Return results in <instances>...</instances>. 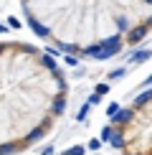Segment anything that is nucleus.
<instances>
[{
	"label": "nucleus",
	"mask_w": 152,
	"mask_h": 155,
	"mask_svg": "<svg viewBox=\"0 0 152 155\" xmlns=\"http://www.w3.org/2000/svg\"><path fill=\"white\" fill-rule=\"evenodd\" d=\"M63 155H84V147H71V150H66Z\"/></svg>",
	"instance_id": "20e7f679"
},
{
	"label": "nucleus",
	"mask_w": 152,
	"mask_h": 155,
	"mask_svg": "<svg viewBox=\"0 0 152 155\" xmlns=\"http://www.w3.org/2000/svg\"><path fill=\"white\" fill-rule=\"evenodd\" d=\"M101 140L124 155H152V89L119 109L101 130Z\"/></svg>",
	"instance_id": "7ed1b4c3"
},
{
	"label": "nucleus",
	"mask_w": 152,
	"mask_h": 155,
	"mask_svg": "<svg viewBox=\"0 0 152 155\" xmlns=\"http://www.w3.org/2000/svg\"><path fill=\"white\" fill-rule=\"evenodd\" d=\"M66 79L46 51L0 41V155H15L46 137L66 109Z\"/></svg>",
	"instance_id": "f03ea898"
},
{
	"label": "nucleus",
	"mask_w": 152,
	"mask_h": 155,
	"mask_svg": "<svg viewBox=\"0 0 152 155\" xmlns=\"http://www.w3.org/2000/svg\"><path fill=\"white\" fill-rule=\"evenodd\" d=\"M25 21L48 46L106 59L152 31V0H23Z\"/></svg>",
	"instance_id": "f257e3e1"
}]
</instances>
